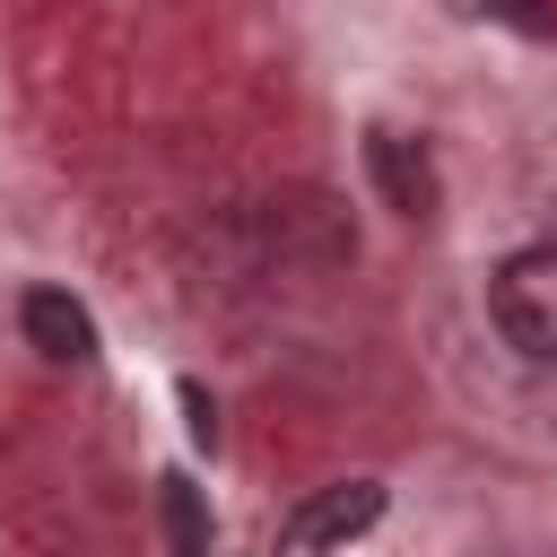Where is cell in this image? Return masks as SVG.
Listing matches in <instances>:
<instances>
[{"label":"cell","instance_id":"6da1fadb","mask_svg":"<svg viewBox=\"0 0 557 557\" xmlns=\"http://www.w3.org/2000/svg\"><path fill=\"white\" fill-rule=\"evenodd\" d=\"M487 313H496V331H505L531 366H557V244H522V252L496 270Z\"/></svg>","mask_w":557,"mask_h":557},{"label":"cell","instance_id":"7a4b0ae2","mask_svg":"<svg viewBox=\"0 0 557 557\" xmlns=\"http://www.w3.org/2000/svg\"><path fill=\"white\" fill-rule=\"evenodd\" d=\"M383 513V487L374 479H339V487H322V496H305L296 513H287V557H322V548H339V540H357L366 522Z\"/></svg>","mask_w":557,"mask_h":557},{"label":"cell","instance_id":"3957f363","mask_svg":"<svg viewBox=\"0 0 557 557\" xmlns=\"http://www.w3.org/2000/svg\"><path fill=\"white\" fill-rule=\"evenodd\" d=\"M17 322H26V348H44L52 366H87V357H96V322H87V305L61 296V287H26Z\"/></svg>","mask_w":557,"mask_h":557},{"label":"cell","instance_id":"277c9868","mask_svg":"<svg viewBox=\"0 0 557 557\" xmlns=\"http://www.w3.org/2000/svg\"><path fill=\"white\" fill-rule=\"evenodd\" d=\"M366 157H374V183H383V200H392L400 218H426V209H435V174H426V157H418L400 131H374Z\"/></svg>","mask_w":557,"mask_h":557},{"label":"cell","instance_id":"5b68a950","mask_svg":"<svg viewBox=\"0 0 557 557\" xmlns=\"http://www.w3.org/2000/svg\"><path fill=\"white\" fill-rule=\"evenodd\" d=\"M165 505H174V540H183V557H209V531H200V496L174 479V496H165Z\"/></svg>","mask_w":557,"mask_h":557}]
</instances>
